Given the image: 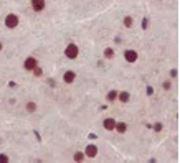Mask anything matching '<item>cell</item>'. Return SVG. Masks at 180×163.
<instances>
[{"label":"cell","mask_w":180,"mask_h":163,"mask_svg":"<svg viewBox=\"0 0 180 163\" xmlns=\"http://www.w3.org/2000/svg\"><path fill=\"white\" fill-rule=\"evenodd\" d=\"M78 53H79V50H78L76 45H68L65 50V54L69 58V60H75V58L78 56Z\"/></svg>","instance_id":"1"},{"label":"cell","mask_w":180,"mask_h":163,"mask_svg":"<svg viewBox=\"0 0 180 163\" xmlns=\"http://www.w3.org/2000/svg\"><path fill=\"white\" fill-rule=\"evenodd\" d=\"M17 25H18V18H17L13 13H10V15L5 17V26L7 28H15Z\"/></svg>","instance_id":"2"},{"label":"cell","mask_w":180,"mask_h":163,"mask_svg":"<svg viewBox=\"0 0 180 163\" xmlns=\"http://www.w3.org/2000/svg\"><path fill=\"white\" fill-rule=\"evenodd\" d=\"M23 66H25V69H28V71H33V69L38 66V63H37V60H35V58H27L25 63H23Z\"/></svg>","instance_id":"3"},{"label":"cell","mask_w":180,"mask_h":163,"mask_svg":"<svg viewBox=\"0 0 180 163\" xmlns=\"http://www.w3.org/2000/svg\"><path fill=\"white\" fill-rule=\"evenodd\" d=\"M124 58L127 63H134L137 60V53L134 50H127V51H124Z\"/></svg>","instance_id":"4"},{"label":"cell","mask_w":180,"mask_h":163,"mask_svg":"<svg viewBox=\"0 0 180 163\" xmlns=\"http://www.w3.org/2000/svg\"><path fill=\"white\" fill-rule=\"evenodd\" d=\"M31 7L35 12H41L45 8V0H31Z\"/></svg>","instance_id":"5"},{"label":"cell","mask_w":180,"mask_h":163,"mask_svg":"<svg viewBox=\"0 0 180 163\" xmlns=\"http://www.w3.org/2000/svg\"><path fill=\"white\" fill-rule=\"evenodd\" d=\"M76 78V74L73 71H66L65 74H63V79H65V82H73Z\"/></svg>","instance_id":"6"},{"label":"cell","mask_w":180,"mask_h":163,"mask_svg":"<svg viewBox=\"0 0 180 163\" xmlns=\"http://www.w3.org/2000/svg\"><path fill=\"white\" fill-rule=\"evenodd\" d=\"M96 153H98L96 145H88V148H86V155H88V157H96Z\"/></svg>","instance_id":"7"},{"label":"cell","mask_w":180,"mask_h":163,"mask_svg":"<svg viewBox=\"0 0 180 163\" xmlns=\"http://www.w3.org/2000/svg\"><path fill=\"white\" fill-rule=\"evenodd\" d=\"M103 125H104V129L112 130V129L116 127V122H114V119H106L104 122H103Z\"/></svg>","instance_id":"8"},{"label":"cell","mask_w":180,"mask_h":163,"mask_svg":"<svg viewBox=\"0 0 180 163\" xmlns=\"http://www.w3.org/2000/svg\"><path fill=\"white\" fill-rule=\"evenodd\" d=\"M114 129L116 130H117L119 132V134H124V132H126V129H127V127H126V124H116V127H114Z\"/></svg>","instance_id":"9"},{"label":"cell","mask_w":180,"mask_h":163,"mask_svg":"<svg viewBox=\"0 0 180 163\" xmlns=\"http://www.w3.org/2000/svg\"><path fill=\"white\" fill-rule=\"evenodd\" d=\"M119 100H122V102H127V100H129V92L122 91L121 94H119Z\"/></svg>","instance_id":"10"},{"label":"cell","mask_w":180,"mask_h":163,"mask_svg":"<svg viewBox=\"0 0 180 163\" xmlns=\"http://www.w3.org/2000/svg\"><path fill=\"white\" fill-rule=\"evenodd\" d=\"M112 54H114V51H112L111 48H108V50H104V56H106V58H112Z\"/></svg>","instance_id":"11"},{"label":"cell","mask_w":180,"mask_h":163,"mask_svg":"<svg viewBox=\"0 0 180 163\" xmlns=\"http://www.w3.org/2000/svg\"><path fill=\"white\" fill-rule=\"evenodd\" d=\"M124 25L127 26V28H129V26H132V18H130V17H126V18H124Z\"/></svg>","instance_id":"12"},{"label":"cell","mask_w":180,"mask_h":163,"mask_svg":"<svg viewBox=\"0 0 180 163\" xmlns=\"http://www.w3.org/2000/svg\"><path fill=\"white\" fill-rule=\"evenodd\" d=\"M83 158H84L83 153H79V152H78V153H75V160H76V161H83Z\"/></svg>","instance_id":"13"},{"label":"cell","mask_w":180,"mask_h":163,"mask_svg":"<svg viewBox=\"0 0 180 163\" xmlns=\"http://www.w3.org/2000/svg\"><path fill=\"white\" fill-rule=\"evenodd\" d=\"M35 109H37V106H35V102H30V104H28V106H27V110H30V112H33Z\"/></svg>","instance_id":"14"},{"label":"cell","mask_w":180,"mask_h":163,"mask_svg":"<svg viewBox=\"0 0 180 163\" xmlns=\"http://www.w3.org/2000/svg\"><path fill=\"white\" fill-rule=\"evenodd\" d=\"M116 96H117V94H116V91H111V92H109V96H108V99L109 100H114Z\"/></svg>","instance_id":"15"},{"label":"cell","mask_w":180,"mask_h":163,"mask_svg":"<svg viewBox=\"0 0 180 163\" xmlns=\"http://www.w3.org/2000/svg\"><path fill=\"white\" fill-rule=\"evenodd\" d=\"M33 71H35V76H41V69L38 68V66H37V68L33 69Z\"/></svg>","instance_id":"16"},{"label":"cell","mask_w":180,"mask_h":163,"mask_svg":"<svg viewBox=\"0 0 180 163\" xmlns=\"http://www.w3.org/2000/svg\"><path fill=\"white\" fill-rule=\"evenodd\" d=\"M7 160H8V158H7L5 155H0V161H7Z\"/></svg>","instance_id":"17"},{"label":"cell","mask_w":180,"mask_h":163,"mask_svg":"<svg viewBox=\"0 0 180 163\" xmlns=\"http://www.w3.org/2000/svg\"><path fill=\"white\" fill-rule=\"evenodd\" d=\"M160 129H162V125H160V124H155V130H157V132H159V130H160Z\"/></svg>","instance_id":"18"},{"label":"cell","mask_w":180,"mask_h":163,"mask_svg":"<svg viewBox=\"0 0 180 163\" xmlns=\"http://www.w3.org/2000/svg\"><path fill=\"white\" fill-rule=\"evenodd\" d=\"M0 50H2V43H0Z\"/></svg>","instance_id":"19"}]
</instances>
